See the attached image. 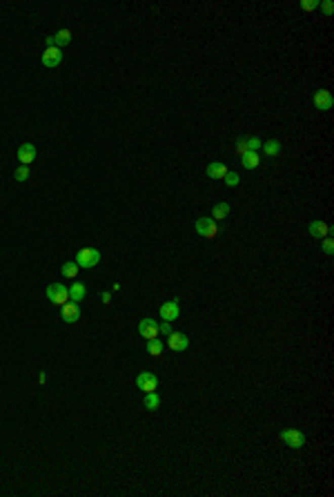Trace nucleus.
<instances>
[{"mask_svg": "<svg viewBox=\"0 0 334 497\" xmlns=\"http://www.w3.org/2000/svg\"><path fill=\"white\" fill-rule=\"evenodd\" d=\"M47 299L54 305H65L69 301V288L63 283H52V286H47Z\"/></svg>", "mask_w": 334, "mask_h": 497, "instance_id": "obj_1", "label": "nucleus"}, {"mask_svg": "<svg viewBox=\"0 0 334 497\" xmlns=\"http://www.w3.org/2000/svg\"><path fill=\"white\" fill-rule=\"evenodd\" d=\"M194 230H196V234H198V237H203V239H214L216 234H219L216 221L212 219V216H203V219H198L196 223H194Z\"/></svg>", "mask_w": 334, "mask_h": 497, "instance_id": "obj_2", "label": "nucleus"}, {"mask_svg": "<svg viewBox=\"0 0 334 497\" xmlns=\"http://www.w3.org/2000/svg\"><path fill=\"white\" fill-rule=\"evenodd\" d=\"M98 261H100V252L96 248H82L76 254L78 267H94V265H98Z\"/></svg>", "mask_w": 334, "mask_h": 497, "instance_id": "obj_3", "label": "nucleus"}, {"mask_svg": "<svg viewBox=\"0 0 334 497\" xmlns=\"http://www.w3.org/2000/svg\"><path fill=\"white\" fill-rule=\"evenodd\" d=\"M136 386H138V390H143V393H156V388H158V377L149 370H143L136 375Z\"/></svg>", "mask_w": 334, "mask_h": 497, "instance_id": "obj_4", "label": "nucleus"}, {"mask_svg": "<svg viewBox=\"0 0 334 497\" xmlns=\"http://www.w3.org/2000/svg\"><path fill=\"white\" fill-rule=\"evenodd\" d=\"M281 439L285 442L292 450H299L305 446V435L297 431V428H285V431H281Z\"/></svg>", "mask_w": 334, "mask_h": 497, "instance_id": "obj_5", "label": "nucleus"}, {"mask_svg": "<svg viewBox=\"0 0 334 497\" xmlns=\"http://www.w3.org/2000/svg\"><path fill=\"white\" fill-rule=\"evenodd\" d=\"M40 60H43V65H45V67L54 69V67H58L60 63H63V49H58V47H47V49L43 52Z\"/></svg>", "mask_w": 334, "mask_h": 497, "instance_id": "obj_6", "label": "nucleus"}, {"mask_svg": "<svg viewBox=\"0 0 334 497\" xmlns=\"http://www.w3.org/2000/svg\"><path fill=\"white\" fill-rule=\"evenodd\" d=\"M138 334H141L143 339H156L158 337V323H156L154 319H149V317H145V319L138 321Z\"/></svg>", "mask_w": 334, "mask_h": 497, "instance_id": "obj_7", "label": "nucleus"}, {"mask_svg": "<svg viewBox=\"0 0 334 497\" xmlns=\"http://www.w3.org/2000/svg\"><path fill=\"white\" fill-rule=\"evenodd\" d=\"M261 145H263L261 138H256V136H243V138H238V141H236V152H238V156H243V154H247V152H256Z\"/></svg>", "mask_w": 334, "mask_h": 497, "instance_id": "obj_8", "label": "nucleus"}, {"mask_svg": "<svg viewBox=\"0 0 334 497\" xmlns=\"http://www.w3.org/2000/svg\"><path fill=\"white\" fill-rule=\"evenodd\" d=\"M178 315H181V305H178V299H170L165 301L163 305H160V317H163V321H176Z\"/></svg>", "mask_w": 334, "mask_h": 497, "instance_id": "obj_9", "label": "nucleus"}, {"mask_svg": "<svg viewBox=\"0 0 334 497\" xmlns=\"http://www.w3.org/2000/svg\"><path fill=\"white\" fill-rule=\"evenodd\" d=\"M167 346H170L174 353H183V350H187V346H189V337L185 332H172V334H167Z\"/></svg>", "mask_w": 334, "mask_h": 497, "instance_id": "obj_10", "label": "nucleus"}, {"mask_svg": "<svg viewBox=\"0 0 334 497\" xmlns=\"http://www.w3.org/2000/svg\"><path fill=\"white\" fill-rule=\"evenodd\" d=\"M314 107L319 111H327V109L334 107V98L327 89H319V92L314 94Z\"/></svg>", "mask_w": 334, "mask_h": 497, "instance_id": "obj_11", "label": "nucleus"}, {"mask_svg": "<svg viewBox=\"0 0 334 497\" xmlns=\"http://www.w3.org/2000/svg\"><path fill=\"white\" fill-rule=\"evenodd\" d=\"M308 232H310L312 239H325V237H330V234H332V227L327 225L325 221H312L308 225Z\"/></svg>", "mask_w": 334, "mask_h": 497, "instance_id": "obj_12", "label": "nucleus"}, {"mask_svg": "<svg viewBox=\"0 0 334 497\" xmlns=\"http://www.w3.org/2000/svg\"><path fill=\"white\" fill-rule=\"evenodd\" d=\"M60 317H63L65 323H76L78 319H80V308H78V303L67 301V303L63 305V310H60Z\"/></svg>", "mask_w": 334, "mask_h": 497, "instance_id": "obj_13", "label": "nucleus"}, {"mask_svg": "<svg viewBox=\"0 0 334 497\" xmlns=\"http://www.w3.org/2000/svg\"><path fill=\"white\" fill-rule=\"evenodd\" d=\"M18 161H20V165L29 167L33 161H36V147H33L31 143H22L18 147Z\"/></svg>", "mask_w": 334, "mask_h": 497, "instance_id": "obj_14", "label": "nucleus"}, {"mask_svg": "<svg viewBox=\"0 0 334 497\" xmlns=\"http://www.w3.org/2000/svg\"><path fill=\"white\" fill-rule=\"evenodd\" d=\"M227 165L225 163H210L207 170H205V174H207V178H214V181H221V178H225L227 174Z\"/></svg>", "mask_w": 334, "mask_h": 497, "instance_id": "obj_15", "label": "nucleus"}, {"mask_svg": "<svg viewBox=\"0 0 334 497\" xmlns=\"http://www.w3.org/2000/svg\"><path fill=\"white\" fill-rule=\"evenodd\" d=\"M85 294H87V286H85V283H80V281L71 283V288H69V301L78 303V301L85 299Z\"/></svg>", "mask_w": 334, "mask_h": 497, "instance_id": "obj_16", "label": "nucleus"}, {"mask_svg": "<svg viewBox=\"0 0 334 497\" xmlns=\"http://www.w3.org/2000/svg\"><path fill=\"white\" fill-rule=\"evenodd\" d=\"M241 163H243V167L245 170H256V167L261 165V156L256 154V152H247V154H243L241 156Z\"/></svg>", "mask_w": 334, "mask_h": 497, "instance_id": "obj_17", "label": "nucleus"}, {"mask_svg": "<svg viewBox=\"0 0 334 497\" xmlns=\"http://www.w3.org/2000/svg\"><path fill=\"white\" fill-rule=\"evenodd\" d=\"M52 38H54V47L63 49L65 45H69V43H71V31H69V29H60V31H56Z\"/></svg>", "mask_w": 334, "mask_h": 497, "instance_id": "obj_18", "label": "nucleus"}, {"mask_svg": "<svg viewBox=\"0 0 334 497\" xmlns=\"http://www.w3.org/2000/svg\"><path fill=\"white\" fill-rule=\"evenodd\" d=\"M230 212H232V208H230V203H216L214 208H212V219L214 221H223V219H227L230 216Z\"/></svg>", "mask_w": 334, "mask_h": 497, "instance_id": "obj_19", "label": "nucleus"}, {"mask_svg": "<svg viewBox=\"0 0 334 497\" xmlns=\"http://www.w3.org/2000/svg\"><path fill=\"white\" fill-rule=\"evenodd\" d=\"M163 350H165V346H163V341H160L158 337L149 339V341H147V353L152 355V357H160V355H163Z\"/></svg>", "mask_w": 334, "mask_h": 497, "instance_id": "obj_20", "label": "nucleus"}, {"mask_svg": "<svg viewBox=\"0 0 334 497\" xmlns=\"http://www.w3.org/2000/svg\"><path fill=\"white\" fill-rule=\"evenodd\" d=\"M261 147H263V152H265L267 156H278V152H281V143H278L276 138H270V141L263 143Z\"/></svg>", "mask_w": 334, "mask_h": 497, "instance_id": "obj_21", "label": "nucleus"}, {"mask_svg": "<svg viewBox=\"0 0 334 497\" xmlns=\"http://www.w3.org/2000/svg\"><path fill=\"white\" fill-rule=\"evenodd\" d=\"M143 404H145V408H147V410H156L160 406V397L156 393H145Z\"/></svg>", "mask_w": 334, "mask_h": 497, "instance_id": "obj_22", "label": "nucleus"}, {"mask_svg": "<svg viewBox=\"0 0 334 497\" xmlns=\"http://www.w3.org/2000/svg\"><path fill=\"white\" fill-rule=\"evenodd\" d=\"M78 263L76 261H67V263H63V267H60V272H63V277H67V279H74L76 275H78Z\"/></svg>", "mask_w": 334, "mask_h": 497, "instance_id": "obj_23", "label": "nucleus"}, {"mask_svg": "<svg viewBox=\"0 0 334 497\" xmlns=\"http://www.w3.org/2000/svg\"><path fill=\"white\" fill-rule=\"evenodd\" d=\"M14 178H16L18 183H25L27 178H29V167H27V165H18V167L14 170Z\"/></svg>", "mask_w": 334, "mask_h": 497, "instance_id": "obj_24", "label": "nucleus"}, {"mask_svg": "<svg viewBox=\"0 0 334 497\" xmlns=\"http://www.w3.org/2000/svg\"><path fill=\"white\" fill-rule=\"evenodd\" d=\"M223 181H225V185H227V187H236L238 183H241V176H238L236 172H227Z\"/></svg>", "mask_w": 334, "mask_h": 497, "instance_id": "obj_25", "label": "nucleus"}, {"mask_svg": "<svg viewBox=\"0 0 334 497\" xmlns=\"http://www.w3.org/2000/svg\"><path fill=\"white\" fill-rule=\"evenodd\" d=\"M323 252H325L327 256H332V252H334V239L332 237L323 239Z\"/></svg>", "mask_w": 334, "mask_h": 497, "instance_id": "obj_26", "label": "nucleus"}, {"mask_svg": "<svg viewBox=\"0 0 334 497\" xmlns=\"http://www.w3.org/2000/svg\"><path fill=\"white\" fill-rule=\"evenodd\" d=\"M319 5H321L319 0H301V9L303 11H314Z\"/></svg>", "mask_w": 334, "mask_h": 497, "instance_id": "obj_27", "label": "nucleus"}, {"mask_svg": "<svg viewBox=\"0 0 334 497\" xmlns=\"http://www.w3.org/2000/svg\"><path fill=\"white\" fill-rule=\"evenodd\" d=\"M319 7H321V11H323V16H327V18H330V16L334 14V5H332V0H325V3H321Z\"/></svg>", "mask_w": 334, "mask_h": 497, "instance_id": "obj_28", "label": "nucleus"}, {"mask_svg": "<svg viewBox=\"0 0 334 497\" xmlns=\"http://www.w3.org/2000/svg\"><path fill=\"white\" fill-rule=\"evenodd\" d=\"M158 332H163V334H172V326H170V321L158 323Z\"/></svg>", "mask_w": 334, "mask_h": 497, "instance_id": "obj_29", "label": "nucleus"}, {"mask_svg": "<svg viewBox=\"0 0 334 497\" xmlns=\"http://www.w3.org/2000/svg\"><path fill=\"white\" fill-rule=\"evenodd\" d=\"M100 299H103V303L107 305L109 301H111V292H103V294H100Z\"/></svg>", "mask_w": 334, "mask_h": 497, "instance_id": "obj_30", "label": "nucleus"}, {"mask_svg": "<svg viewBox=\"0 0 334 497\" xmlns=\"http://www.w3.org/2000/svg\"><path fill=\"white\" fill-rule=\"evenodd\" d=\"M45 45H47V47H54V38H52V36H47V41H45Z\"/></svg>", "mask_w": 334, "mask_h": 497, "instance_id": "obj_31", "label": "nucleus"}]
</instances>
